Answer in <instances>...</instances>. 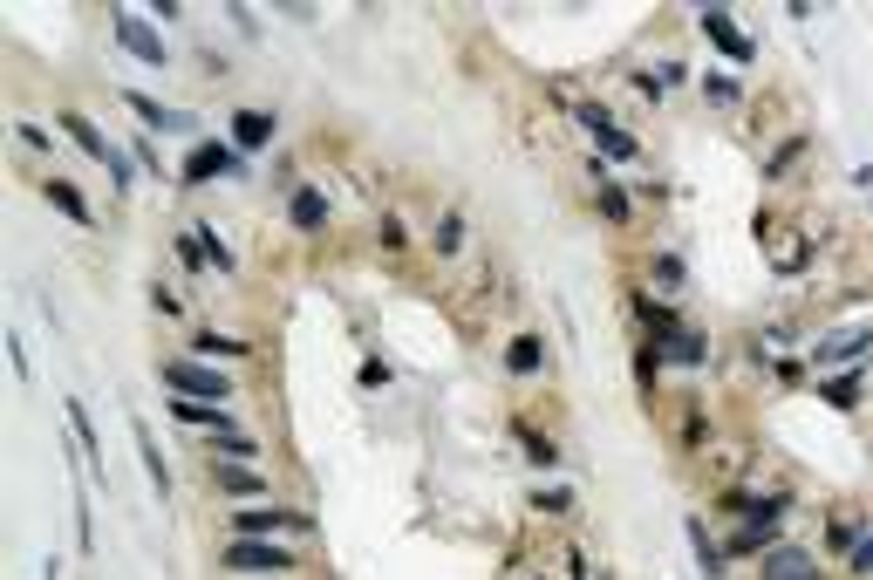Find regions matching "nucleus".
Masks as SVG:
<instances>
[{"mask_svg": "<svg viewBox=\"0 0 873 580\" xmlns=\"http://www.w3.org/2000/svg\"><path fill=\"white\" fill-rule=\"evenodd\" d=\"M62 130H69L82 151H89L96 164H103V171H110V185H116V192H130V185H137V164L123 157V144H110V137H103V130H96V123H89L82 110H62Z\"/></svg>", "mask_w": 873, "mask_h": 580, "instance_id": "f257e3e1", "label": "nucleus"}, {"mask_svg": "<svg viewBox=\"0 0 873 580\" xmlns=\"http://www.w3.org/2000/svg\"><path fill=\"white\" fill-rule=\"evenodd\" d=\"M157 383L164 396H198V403H232V383L212 362H157Z\"/></svg>", "mask_w": 873, "mask_h": 580, "instance_id": "f03ea898", "label": "nucleus"}, {"mask_svg": "<svg viewBox=\"0 0 873 580\" xmlns=\"http://www.w3.org/2000/svg\"><path fill=\"white\" fill-rule=\"evenodd\" d=\"M110 35H116V48H123V55H137L144 69H164V62H171V41L157 35L144 14H130V7H110Z\"/></svg>", "mask_w": 873, "mask_h": 580, "instance_id": "7ed1b4c3", "label": "nucleus"}, {"mask_svg": "<svg viewBox=\"0 0 873 580\" xmlns=\"http://www.w3.org/2000/svg\"><path fill=\"white\" fill-rule=\"evenodd\" d=\"M860 355H873V321H846V328H833V335H819L805 362L826 376V369H853Z\"/></svg>", "mask_w": 873, "mask_h": 580, "instance_id": "20e7f679", "label": "nucleus"}, {"mask_svg": "<svg viewBox=\"0 0 873 580\" xmlns=\"http://www.w3.org/2000/svg\"><path fill=\"white\" fill-rule=\"evenodd\" d=\"M232 540H280V533H314L307 512H280V505H239L226 519Z\"/></svg>", "mask_w": 873, "mask_h": 580, "instance_id": "39448f33", "label": "nucleus"}, {"mask_svg": "<svg viewBox=\"0 0 873 580\" xmlns=\"http://www.w3.org/2000/svg\"><path fill=\"white\" fill-rule=\"evenodd\" d=\"M219 567H226V574H294V553L273 546V540H226Z\"/></svg>", "mask_w": 873, "mask_h": 580, "instance_id": "423d86ee", "label": "nucleus"}, {"mask_svg": "<svg viewBox=\"0 0 873 580\" xmlns=\"http://www.w3.org/2000/svg\"><path fill=\"white\" fill-rule=\"evenodd\" d=\"M778 519H785V499H758L744 512V533L730 540V553H771L778 546Z\"/></svg>", "mask_w": 873, "mask_h": 580, "instance_id": "0eeeda50", "label": "nucleus"}, {"mask_svg": "<svg viewBox=\"0 0 873 580\" xmlns=\"http://www.w3.org/2000/svg\"><path fill=\"white\" fill-rule=\"evenodd\" d=\"M696 21H703V35L717 41V48L730 55V62H758V41H751L744 28H737V14H730V7H703Z\"/></svg>", "mask_w": 873, "mask_h": 580, "instance_id": "6e6552de", "label": "nucleus"}, {"mask_svg": "<svg viewBox=\"0 0 873 580\" xmlns=\"http://www.w3.org/2000/svg\"><path fill=\"white\" fill-rule=\"evenodd\" d=\"M226 171H239V151L232 144H191L185 151V185H205V178H226Z\"/></svg>", "mask_w": 873, "mask_h": 580, "instance_id": "1a4fd4ad", "label": "nucleus"}, {"mask_svg": "<svg viewBox=\"0 0 873 580\" xmlns=\"http://www.w3.org/2000/svg\"><path fill=\"white\" fill-rule=\"evenodd\" d=\"M764 580H819V553H805V546H771V553H764Z\"/></svg>", "mask_w": 873, "mask_h": 580, "instance_id": "9d476101", "label": "nucleus"}, {"mask_svg": "<svg viewBox=\"0 0 873 580\" xmlns=\"http://www.w3.org/2000/svg\"><path fill=\"white\" fill-rule=\"evenodd\" d=\"M226 144L239 157H246V151H266V144H273V110H239V116H232V130H226Z\"/></svg>", "mask_w": 873, "mask_h": 580, "instance_id": "9b49d317", "label": "nucleus"}, {"mask_svg": "<svg viewBox=\"0 0 873 580\" xmlns=\"http://www.w3.org/2000/svg\"><path fill=\"white\" fill-rule=\"evenodd\" d=\"M212 485H219L226 499H266V492H273V478H266V471H253V464H219V471H212Z\"/></svg>", "mask_w": 873, "mask_h": 580, "instance_id": "f8f14e48", "label": "nucleus"}, {"mask_svg": "<svg viewBox=\"0 0 873 580\" xmlns=\"http://www.w3.org/2000/svg\"><path fill=\"white\" fill-rule=\"evenodd\" d=\"M655 348H662V362H676V369H703V362H710V342H703L696 328H676L669 342H655Z\"/></svg>", "mask_w": 873, "mask_h": 580, "instance_id": "ddd939ff", "label": "nucleus"}, {"mask_svg": "<svg viewBox=\"0 0 873 580\" xmlns=\"http://www.w3.org/2000/svg\"><path fill=\"white\" fill-rule=\"evenodd\" d=\"M41 198H48V205H55L62 219H76V226H96V212H89V198H82L76 185H69V178H48V185H41Z\"/></svg>", "mask_w": 873, "mask_h": 580, "instance_id": "4468645a", "label": "nucleus"}, {"mask_svg": "<svg viewBox=\"0 0 873 580\" xmlns=\"http://www.w3.org/2000/svg\"><path fill=\"white\" fill-rule=\"evenodd\" d=\"M860 369H867V362H853V369H833V376H819V396H826L833 410H860Z\"/></svg>", "mask_w": 873, "mask_h": 580, "instance_id": "2eb2a0df", "label": "nucleus"}, {"mask_svg": "<svg viewBox=\"0 0 873 580\" xmlns=\"http://www.w3.org/2000/svg\"><path fill=\"white\" fill-rule=\"evenodd\" d=\"M130 110L144 116V123L157 130V137H185V130H191V116H185V110H164V103H151V96H137V89H130Z\"/></svg>", "mask_w": 873, "mask_h": 580, "instance_id": "dca6fc26", "label": "nucleus"}, {"mask_svg": "<svg viewBox=\"0 0 873 580\" xmlns=\"http://www.w3.org/2000/svg\"><path fill=\"white\" fill-rule=\"evenodd\" d=\"M69 430H76V444H82V464H89V478H110V464H103V444H96V424H89V410H82V403H69Z\"/></svg>", "mask_w": 873, "mask_h": 580, "instance_id": "f3484780", "label": "nucleus"}, {"mask_svg": "<svg viewBox=\"0 0 873 580\" xmlns=\"http://www.w3.org/2000/svg\"><path fill=\"white\" fill-rule=\"evenodd\" d=\"M683 533H689V553H696V574H703V580H723V546L710 540V526H703V519H689Z\"/></svg>", "mask_w": 873, "mask_h": 580, "instance_id": "a211bd4d", "label": "nucleus"}, {"mask_svg": "<svg viewBox=\"0 0 873 580\" xmlns=\"http://www.w3.org/2000/svg\"><path fill=\"white\" fill-rule=\"evenodd\" d=\"M287 219H294L301 232H321V226H328V192H314V185H301V192L287 198Z\"/></svg>", "mask_w": 873, "mask_h": 580, "instance_id": "6ab92c4d", "label": "nucleus"}, {"mask_svg": "<svg viewBox=\"0 0 873 580\" xmlns=\"http://www.w3.org/2000/svg\"><path fill=\"white\" fill-rule=\"evenodd\" d=\"M635 314H642L648 342H669V335H676V328H683V314L669 308V301H648V294H635Z\"/></svg>", "mask_w": 873, "mask_h": 580, "instance_id": "aec40b11", "label": "nucleus"}, {"mask_svg": "<svg viewBox=\"0 0 873 580\" xmlns=\"http://www.w3.org/2000/svg\"><path fill=\"white\" fill-rule=\"evenodd\" d=\"M505 369H512V376H539V369H546V342H539V335H512V342H505Z\"/></svg>", "mask_w": 873, "mask_h": 580, "instance_id": "412c9836", "label": "nucleus"}, {"mask_svg": "<svg viewBox=\"0 0 873 580\" xmlns=\"http://www.w3.org/2000/svg\"><path fill=\"white\" fill-rule=\"evenodd\" d=\"M130 437H137V458H144V471H151V485H157V499H164V492H171V464H164V451H157V437L144 424L130 430Z\"/></svg>", "mask_w": 873, "mask_h": 580, "instance_id": "4be33fe9", "label": "nucleus"}, {"mask_svg": "<svg viewBox=\"0 0 873 580\" xmlns=\"http://www.w3.org/2000/svg\"><path fill=\"white\" fill-rule=\"evenodd\" d=\"M512 437L526 444V458L539 464V471H553V464H560V444H553V437H539L532 424H519V417H512Z\"/></svg>", "mask_w": 873, "mask_h": 580, "instance_id": "5701e85b", "label": "nucleus"}, {"mask_svg": "<svg viewBox=\"0 0 873 580\" xmlns=\"http://www.w3.org/2000/svg\"><path fill=\"white\" fill-rule=\"evenodd\" d=\"M703 96H710L717 110H737V103H744V82L723 76V69H710V76H703Z\"/></svg>", "mask_w": 873, "mask_h": 580, "instance_id": "b1692460", "label": "nucleus"}, {"mask_svg": "<svg viewBox=\"0 0 873 580\" xmlns=\"http://www.w3.org/2000/svg\"><path fill=\"white\" fill-rule=\"evenodd\" d=\"M594 205H601V219H608V226H628V212H635V205H628V192H621L614 178H601V192H594Z\"/></svg>", "mask_w": 873, "mask_h": 580, "instance_id": "393cba45", "label": "nucleus"}, {"mask_svg": "<svg viewBox=\"0 0 873 580\" xmlns=\"http://www.w3.org/2000/svg\"><path fill=\"white\" fill-rule=\"evenodd\" d=\"M191 239L205 246V267H219V273H232V267H239V260L226 253V239H219V226H191Z\"/></svg>", "mask_w": 873, "mask_h": 580, "instance_id": "a878e982", "label": "nucleus"}, {"mask_svg": "<svg viewBox=\"0 0 873 580\" xmlns=\"http://www.w3.org/2000/svg\"><path fill=\"white\" fill-rule=\"evenodd\" d=\"M212 437H219V458H226V464H253V451H260L246 430H212Z\"/></svg>", "mask_w": 873, "mask_h": 580, "instance_id": "bb28decb", "label": "nucleus"}, {"mask_svg": "<svg viewBox=\"0 0 873 580\" xmlns=\"http://www.w3.org/2000/svg\"><path fill=\"white\" fill-rule=\"evenodd\" d=\"M594 144H601V151H608L614 164H635V157H642V144H635V137H628V130H621V123H614L608 137H594Z\"/></svg>", "mask_w": 873, "mask_h": 580, "instance_id": "cd10ccee", "label": "nucleus"}, {"mask_svg": "<svg viewBox=\"0 0 873 580\" xmlns=\"http://www.w3.org/2000/svg\"><path fill=\"white\" fill-rule=\"evenodd\" d=\"M191 348H198V355H246V342H239V335H219V328H205Z\"/></svg>", "mask_w": 873, "mask_h": 580, "instance_id": "c85d7f7f", "label": "nucleus"}, {"mask_svg": "<svg viewBox=\"0 0 873 580\" xmlns=\"http://www.w3.org/2000/svg\"><path fill=\"white\" fill-rule=\"evenodd\" d=\"M860 540H867V526H860V519H833V533H826V546H839V553H853Z\"/></svg>", "mask_w": 873, "mask_h": 580, "instance_id": "c756f323", "label": "nucleus"}, {"mask_svg": "<svg viewBox=\"0 0 873 580\" xmlns=\"http://www.w3.org/2000/svg\"><path fill=\"white\" fill-rule=\"evenodd\" d=\"M457 246H464V219H457V212H444V219H437V253L451 260Z\"/></svg>", "mask_w": 873, "mask_h": 580, "instance_id": "7c9ffc66", "label": "nucleus"}, {"mask_svg": "<svg viewBox=\"0 0 873 580\" xmlns=\"http://www.w3.org/2000/svg\"><path fill=\"white\" fill-rule=\"evenodd\" d=\"M532 505H539V512H573V492H567V485H539Z\"/></svg>", "mask_w": 873, "mask_h": 580, "instance_id": "2f4dec72", "label": "nucleus"}, {"mask_svg": "<svg viewBox=\"0 0 873 580\" xmlns=\"http://www.w3.org/2000/svg\"><path fill=\"white\" fill-rule=\"evenodd\" d=\"M655 369H662V348L648 342L642 355H635V383H642V389H655Z\"/></svg>", "mask_w": 873, "mask_h": 580, "instance_id": "473e14b6", "label": "nucleus"}, {"mask_svg": "<svg viewBox=\"0 0 873 580\" xmlns=\"http://www.w3.org/2000/svg\"><path fill=\"white\" fill-rule=\"evenodd\" d=\"M7 355H14V376H21V383H35V362H28V342H21L14 328H7Z\"/></svg>", "mask_w": 873, "mask_h": 580, "instance_id": "72a5a7b5", "label": "nucleus"}, {"mask_svg": "<svg viewBox=\"0 0 873 580\" xmlns=\"http://www.w3.org/2000/svg\"><path fill=\"white\" fill-rule=\"evenodd\" d=\"M14 137H21L28 151H55V137H48V130H35V123H14Z\"/></svg>", "mask_w": 873, "mask_h": 580, "instance_id": "f704fd0d", "label": "nucleus"}, {"mask_svg": "<svg viewBox=\"0 0 873 580\" xmlns=\"http://www.w3.org/2000/svg\"><path fill=\"white\" fill-rule=\"evenodd\" d=\"M655 280H662V287H683V260H676V253H662V260H655Z\"/></svg>", "mask_w": 873, "mask_h": 580, "instance_id": "c9c22d12", "label": "nucleus"}, {"mask_svg": "<svg viewBox=\"0 0 873 580\" xmlns=\"http://www.w3.org/2000/svg\"><path fill=\"white\" fill-rule=\"evenodd\" d=\"M771 376H778V383H798V376H805V355H778Z\"/></svg>", "mask_w": 873, "mask_h": 580, "instance_id": "e433bc0d", "label": "nucleus"}, {"mask_svg": "<svg viewBox=\"0 0 873 580\" xmlns=\"http://www.w3.org/2000/svg\"><path fill=\"white\" fill-rule=\"evenodd\" d=\"M151 308H157V314H171V321L185 314V308H178V294H171V287H151Z\"/></svg>", "mask_w": 873, "mask_h": 580, "instance_id": "4c0bfd02", "label": "nucleus"}, {"mask_svg": "<svg viewBox=\"0 0 873 580\" xmlns=\"http://www.w3.org/2000/svg\"><path fill=\"white\" fill-rule=\"evenodd\" d=\"M723 505H730V512H751L758 499H751V485H730V492H723Z\"/></svg>", "mask_w": 873, "mask_h": 580, "instance_id": "58836bf2", "label": "nucleus"}, {"mask_svg": "<svg viewBox=\"0 0 873 580\" xmlns=\"http://www.w3.org/2000/svg\"><path fill=\"white\" fill-rule=\"evenodd\" d=\"M853 574H873V533L860 546H853Z\"/></svg>", "mask_w": 873, "mask_h": 580, "instance_id": "ea45409f", "label": "nucleus"}, {"mask_svg": "<svg viewBox=\"0 0 873 580\" xmlns=\"http://www.w3.org/2000/svg\"><path fill=\"white\" fill-rule=\"evenodd\" d=\"M853 185H860V192L873 198V164H860V171H853Z\"/></svg>", "mask_w": 873, "mask_h": 580, "instance_id": "a19ab883", "label": "nucleus"}, {"mask_svg": "<svg viewBox=\"0 0 873 580\" xmlns=\"http://www.w3.org/2000/svg\"><path fill=\"white\" fill-rule=\"evenodd\" d=\"M601 580H608V574H601Z\"/></svg>", "mask_w": 873, "mask_h": 580, "instance_id": "79ce46f5", "label": "nucleus"}]
</instances>
